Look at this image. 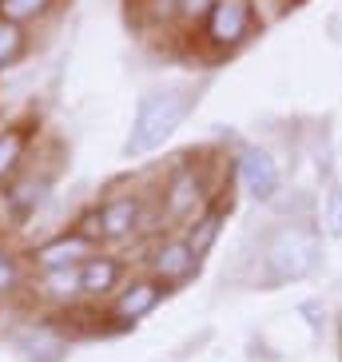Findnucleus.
Instances as JSON below:
<instances>
[{
	"mask_svg": "<svg viewBox=\"0 0 342 362\" xmlns=\"http://www.w3.org/2000/svg\"><path fill=\"white\" fill-rule=\"evenodd\" d=\"M20 52H24L20 24H12V21H4V16H0V68H8Z\"/></svg>",
	"mask_w": 342,
	"mask_h": 362,
	"instance_id": "15",
	"label": "nucleus"
},
{
	"mask_svg": "<svg viewBox=\"0 0 342 362\" xmlns=\"http://www.w3.org/2000/svg\"><path fill=\"white\" fill-rule=\"evenodd\" d=\"M195 88H160L139 100L136 116H131L128 139H124V156H148V151L163 148L175 128H183V119L195 107Z\"/></svg>",
	"mask_w": 342,
	"mask_h": 362,
	"instance_id": "1",
	"label": "nucleus"
},
{
	"mask_svg": "<svg viewBox=\"0 0 342 362\" xmlns=\"http://www.w3.org/2000/svg\"><path fill=\"white\" fill-rule=\"evenodd\" d=\"M24 156V132H0V180L16 171Z\"/></svg>",
	"mask_w": 342,
	"mask_h": 362,
	"instance_id": "14",
	"label": "nucleus"
},
{
	"mask_svg": "<svg viewBox=\"0 0 342 362\" xmlns=\"http://www.w3.org/2000/svg\"><path fill=\"white\" fill-rule=\"evenodd\" d=\"M44 291L60 303H72L76 295H84L80 287V267H60V271H44Z\"/></svg>",
	"mask_w": 342,
	"mask_h": 362,
	"instance_id": "12",
	"label": "nucleus"
},
{
	"mask_svg": "<svg viewBox=\"0 0 342 362\" xmlns=\"http://www.w3.org/2000/svg\"><path fill=\"white\" fill-rule=\"evenodd\" d=\"M319 219H322V235L326 239H342V180H326Z\"/></svg>",
	"mask_w": 342,
	"mask_h": 362,
	"instance_id": "11",
	"label": "nucleus"
},
{
	"mask_svg": "<svg viewBox=\"0 0 342 362\" xmlns=\"http://www.w3.org/2000/svg\"><path fill=\"white\" fill-rule=\"evenodd\" d=\"M12 287H16V263L0 251V295H8Z\"/></svg>",
	"mask_w": 342,
	"mask_h": 362,
	"instance_id": "18",
	"label": "nucleus"
},
{
	"mask_svg": "<svg viewBox=\"0 0 342 362\" xmlns=\"http://www.w3.org/2000/svg\"><path fill=\"white\" fill-rule=\"evenodd\" d=\"M219 219H223V211L215 207V211H207L204 219H199V231H191V239H187V247H191L195 255H204L207 247L215 243V235H219Z\"/></svg>",
	"mask_w": 342,
	"mask_h": 362,
	"instance_id": "16",
	"label": "nucleus"
},
{
	"mask_svg": "<svg viewBox=\"0 0 342 362\" xmlns=\"http://www.w3.org/2000/svg\"><path fill=\"white\" fill-rule=\"evenodd\" d=\"M119 279V263L107 255H92L80 263V287H84V295H107V291L116 287Z\"/></svg>",
	"mask_w": 342,
	"mask_h": 362,
	"instance_id": "10",
	"label": "nucleus"
},
{
	"mask_svg": "<svg viewBox=\"0 0 342 362\" xmlns=\"http://www.w3.org/2000/svg\"><path fill=\"white\" fill-rule=\"evenodd\" d=\"M255 33V0H215L207 12V40L215 48H239Z\"/></svg>",
	"mask_w": 342,
	"mask_h": 362,
	"instance_id": "3",
	"label": "nucleus"
},
{
	"mask_svg": "<svg viewBox=\"0 0 342 362\" xmlns=\"http://www.w3.org/2000/svg\"><path fill=\"white\" fill-rule=\"evenodd\" d=\"M322 267V231L302 223H283L271 231L263 247V283L267 287H290L302 283Z\"/></svg>",
	"mask_w": 342,
	"mask_h": 362,
	"instance_id": "2",
	"label": "nucleus"
},
{
	"mask_svg": "<svg viewBox=\"0 0 342 362\" xmlns=\"http://www.w3.org/2000/svg\"><path fill=\"white\" fill-rule=\"evenodd\" d=\"M199 203H204V183H199V175H195L191 168L175 171L171 183H167V215L171 219H183V215H191Z\"/></svg>",
	"mask_w": 342,
	"mask_h": 362,
	"instance_id": "8",
	"label": "nucleus"
},
{
	"mask_svg": "<svg viewBox=\"0 0 342 362\" xmlns=\"http://www.w3.org/2000/svg\"><path fill=\"white\" fill-rule=\"evenodd\" d=\"M160 298H163L160 279H136V283L116 298L112 315H116L119 322H136V319H143V315H151V310L160 307Z\"/></svg>",
	"mask_w": 342,
	"mask_h": 362,
	"instance_id": "5",
	"label": "nucleus"
},
{
	"mask_svg": "<svg viewBox=\"0 0 342 362\" xmlns=\"http://www.w3.org/2000/svg\"><path fill=\"white\" fill-rule=\"evenodd\" d=\"M302 315H310L307 319V327H310V334H322V327H326V310L319 307V303H302Z\"/></svg>",
	"mask_w": 342,
	"mask_h": 362,
	"instance_id": "17",
	"label": "nucleus"
},
{
	"mask_svg": "<svg viewBox=\"0 0 342 362\" xmlns=\"http://www.w3.org/2000/svg\"><path fill=\"white\" fill-rule=\"evenodd\" d=\"M215 0H179V12L183 16H207Z\"/></svg>",
	"mask_w": 342,
	"mask_h": 362,
	"instance_id": "19",
	"label": "nucleus"
},
{
	"mask_svg": "<svg viewBox=\"0 0 342 362\" xmlns=\"http://www.w3.org/2000/svg\"><path fill=\"white\" fill-rule=\"evenodd\" d=\"M195 259H199V255L187 247V239H167V243L155 247V255H151V271H155L160 283H179V279L191 275Z\"/></svg>",
	"mask_w": 342,
	"mask_h": 362,
	"instance_id": "7",
	"label": "nucleus"
},
{
	"mask_svg": "<svg viewBox=\"0 0 342 362\" xmlns=\"http://www.w3.org/2000/svg\"><path fill=\"white\" fill-rule=\"evenodd\" d=\"M139 215H143L139 199L119 195V199L104 203V207L96 211V231L104 235V239H124V235H131L139 227Z\"/></svg>",
	"mask_w": 342,
	"mask_h": 362,
	"instance_id": "6",
	"label": "nucleus"
},
{
	"mask_svg": "<svg viewBox=\"0 0 342 362\" xmlns=\"http://www.w3.org/2000/svg\"><path fill=\"white\" fill-rule=\"evenodd\" d=\"M239 183L255 203H271L283 192V171L267 148H243L239 151Z\"/></svg>",
	"mask_w": 342,
	"mask_h": 362,
	"instance_id": "4",
	"label": "nucleus"
},
{
	"mask_svg": "<svg viewBox=\"0 0 342 362\" xmlns=\"http://www.w3.org/2000/svg\"><path fill=\"white\" fill-rule=\"evenodd\" d=\"M52 8V0H0V16L12 24H24V21H36L44 12Z\"/></svg>",
	"mask_w": 342,
	"mask_h": 362,
	"instance_id": "13",
	"label": "nucleus"
},
{
	"mask_svg": "<svg viewBox=\"0 0 342 362\" xmlns=\"http://www.w3.org/2000/svg\"><path fill=\"white\" fill-rule=\"evenodd\" d=\"M88 251H92V243H88L84 235H64V239L44 243L40 251H36V263H40L44 271H60V267H76Z\"/></svg>",
	"mask_w": 342,
	"mask_h": 362,
	"instance_id": "9",
	"label": "nucleus"
}]
</instances>
